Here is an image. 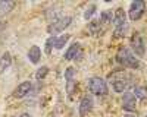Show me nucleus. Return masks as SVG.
Listing matches in <instances>:
<instances>
[{"label": "nucleus", "instance_id": "nucleus-24", "mask_svg": "<svg viewBox=\"0 0 147 117\" xmlns=\"http://www.w3.org/2000/svg\"><path fill=\"white\" fill-rule=\"evenodd\" d=\"M21 117H31V116H30V114H27V113H24V114H22Z\"/></svg>", "mask_w": 147, "mask_h": 117}, {"label": "nucleus", "instance_id": "nucleus-14", "mask_svg": "<svg viewBox=\"0 0 147 117\" xmlns=\"http://www.w3.org/2000/svg\"><path fill=\"white\" fill-rule=\"evenodd\" d=\"M131 85H132V84H131L129 80H127V79H118V80L113 82V89H115L116 92H124V91H127Z\"/></svg>", "mask_w": 147, "mask_h": 117}, {"label": "nucleus", "instance_id": "nucleus-18", "mask_svg": "<svg viewBox=\"0 0 147 117\" xmlns=\"http://www.w3.org/2000/svg\"><path fill=\"white\" fill-rule=\"evenodd\" d=\"M68 40H69V35H60L59 38H55V47L57 50H60V49H63L65 47V44L68 43Z\"/></svg>", "mask_w": 147, "mask_h": 117}, {"label": "nucleus", "instance_id": "nucleus-20", "mask_svg": "<svg viewBox=\"0 0 147 117\" xmlns=\"http://www.w3.org/2000/svg\"><path fill=\"white\" fill-rule=\"evenodd\" d=\"M49 73V67L47 66H41L38 70H37V73H35V79L37 80H41L46 78V75Z\"/></svg>", "mask_w": 147, "mask_h": 117}, {"label": "nucleus", "instance_id": "nucleus-6", "mask_svg": "<svg viewBox=\"0 0 147 117\" xmlns=\"http://www.w3.org/2000/svg\"><path fill=\"white\" fill-rule=\"evenodd\" d=\"M136 104H137V98L132 92H125L122 97V107L127 111H134L136 110Z\"/></svg>", "mask_w": 147, "mask_h": 117}, {"label": "nucleus", "instance_id": "nucleus-4", "mask_svg": "<svg viewBox=\"0 0 147 117\" xmlns=\"http://www.w3.org/2000/svg\"><path fill=\"white\" fill-rule=\"evenodd\" d=\"M146 10V3L143 0H136V2H132L131 6H129V10H128V16L131 21H137L143 16Z\"/></svg>", "mask_w": 147, "mask_h": 117}, {"label": "nucleus", "instance_id": "nucleus-16", "mask_svg": "<svg viewBox=\"0 0 147 117\" xmlns=\"http://www.w3.org/2000/svg\"><path fill=\"white\" fill-rule=\"evenodd\" d=\"M88 31L91 35H99L102 32V22L100 19H94L88 23Z\"/></svg>", "mask_w": 147, "mask_h": 117}, {"label": "nucleus", "instance_id": "nucleus-15", "mask_svg": "<svg viewBox=\"0 0 147 117\" xmlns=\"http://www.w3.org/2000/svg\"><path fill=\"white\" fill-rule=\"evenodd\" d=\"M78 53H80V44L74 43V44L69 47V49L66 50V53H65V58H66V60H74V58H77Z\"/></svg>", "mask_w": 147, "mask_h": 117}, {"label": "nucleus", "instance_id": "nucleus-19", "mask_svg": "<svg viewBox=\"0 0 147 117\" xmlns=\"http://www.w3.org/2000/svg\"><path fill=\"white\" fill-rule=\"evenodd\" d=\"M134 95H136V98L146 100L147 98V86H137L136 91H134Z\"/></svg>", "mask_w": 147, "mask_h": 117}, {"label": "nucleus", "instance_id": "nucleus-10", "mask_svg": "<svg viewBox=\"0 0 147 117\" xmlns=\"http://www.w3.org/2000/svg\"><path fill=\"white\" fill-rule=\"evenodd\" d=\"M113 23H115V27H124L127 25V13H125V10L124 9H116L115 12V15H113Z\"/></svg>", "mask_w": 147, "mask_h": 117}, {"label": "nucleus", "instance_id": "nucleus-12", "mask_svg": "<svg viewBox=\"0 0 147 117\" xmlns=\"http://www.w3.org/2000/svg\"><path fill=\"white\" fill-rule=\"evenodd\" d=\"M13 7H15L13 0H0V18L6 16L9 12H12Z\"/></svg>", "mask_w": 147, "mask_h": 117}, {"label": "nucleus", "instance_id": "nucleus-2", "mask_svg": "<svg viewBox=\"0 0 147 117\" xmlns=\"http://www.w3.org/2000/svg\"><path fill=\"white\" fill-rule=\"evenodd\" d=\"M88 89L91 94H94V95H106L107 94V84H106V80L99 78V76H94L88 80Z\"/></svg>", "mask_w": 147, "mask_h": 117}, {"label": "nucleus", "instance_id": "nucleus-9", "mask_svg": "<svg viewBox=\"0 0 147 117\" xmlns=\"http://www.w3.org/2000/svg\"><path fill=\"white\" fill-rule=\"evenodd\" d=\"M74 76H75V69H74V67H68L65 70V80H66V91L69 94V97H71V94L74 91V86H75Z\"/></svg>", "mask_w": 147, "mask_h": 117}, {"label": "nucleus", "instance_id": "nucleus-21", "mask_svg": "<svg viewBox=\"0 0 147 117\" xmlns=\"http://www.w3.org/2000/svg\"><path fill=\"white\" fill-rule=\"evenodd\" d=\"M94 10H96V6H94V5H91L90 7H87V10H85V13H84V18H85V19L91 18L93 13H94Z\"/></svg>", "mask_w": 147, "mask_h": 117}, {"label": "nucleus", "instance_id": "nucleus-5", "mask_svg": "<svg viewBox=\"0 0 147 117\" xmlns=\"http://www.w3.org/2000/svg\"><path fill=\"white\" fill-rule=\"evenodd\" d=\"M131 47H132V51L136 53L138 57H143L146 53V45L143 41V37L140 34H134L131 37Z\"/></svg>", "mask_w": 147, "mask_h": 117}, {"label": "nucleus", "instance_id": "nucleus-8", "mask_svg": "<svg viewBox=\"0 0 147 117\" xmlns=\"http://www.w3.org/2000/svg\"><path fill=\"white\" fill-rule=\"evenodd\" d=\"M31 88H32V84H31L30 80L22 82V84H19V85L15 88V91H13V97H15V98H24L25 95H28V94H30Z\"/></svg>", "mask_w": 147, "mask_h": 117}, {"label": "nucleus", "instance_id": "nucleus-26", "mask_svg": "<svg viewBox=\"0 0 147 117\" xmlns=\"http://www.w3.org/2000/svg\"><path fill=\"white\" fill-rule=\"evenodd\" d=\"M146 117H147V116H146Z\"/></svg>", "mask_w": 147, "mask_h": 117}, {"label": "nucleus", "instance_id": "nucleus-23", "mask_svg": "<svg viewBox=\"0 0 147 117\" xmlns=\"http://www.w3.org/2000/svg\"><path fill=\"white\" fill-rule=\"evenodd\" d=\"M125 29H127V25L118 27V28L115 29V37H122V35H124V32H125Z\"/></svg>", "mask_w": 147, "mask_h": 117}, {"label": "nucleus", "instance_id": "nucleus-1", "mask_svg": "<svg viewBox=\"0 0 147 117\" xmlns=\"http://www.w3.org/2000/svg\"><path fill=\"white\" fill-rule=\"evenodd\" d=\"M116 60L122 66L129 67V69H138L140 67L138 58H136V56H134L127 47H119V50L116 53Z\"/></svg>", "mask_w": 147, "mask_h": 117}, {"label": "nucleus", "instance_id": "nucleus-25", "mask_svg": "<svg viewBox=\"0 0 147 117\" xmlns=\"http://www.w3.org/2000/svg\"><path fill=\"white\" fill-rule=\"evenodd\" d=\"M124 117H136V116H134V114H125Z\"/></svg>", "mask_w": 147, "mask_h": 117}, {"label": "nucleus", "instance_id": "nucleus-11", "mask_svg": "<svg viewBox=\"0 0 147 117\" xmlns=\"http://www.w3.org/2000/svg\"><path fill=\"white\" fill-rule=\"evenodd\" d=\"M28 58H30V62L37 64L40 62V58H41V50H40V47L38 45H32L31 49L28 50Z\"/></svg>", "mask_w": 147, "mask_h": 117}, {"label": "nucleus", "instance_id": "nucleus-13", "mask_svg": "<svg viewBox=\"0 0 147 117\" xmlns=\"http://www.w3.org/2000/svg\"><path fill=\"white\" fill-rule=\"evenodd\" d=\"M10 64H12V56H10V53L6 51V53H3L2 58H0V73L6 72L10 67Z\"/></svg>", "mask_w": 147, "mask_h": 117}, {"label": "nucleus", "instance_id": "nucleus-3", "mask_svg": "<svg viewBox=\"0 0 147 117\" xmlns=\"http://www.w3.org/2000/svg\"><path fill=\"white\" fill-rule=\"evenodd\" d=\"M71 21H72L71 16H63V18H59V19L55 21V22H50V25L47 27L49 34H57V32L65 31V29L71 25Z\"/></svg>", "mask_w": 147, "mask_h": 117}, {"label": "nucleus", "instance_id": "nucleus-22", "mask_svg": "<svg viewBox=\"0 0 147 117\" xmlns=\"http://www.w3.org/2000/svg\"><path fill=\"white\" fill-rule=\"evenodd\" d=\"M52 45H55V37L49 38V40H47V43H46V53H47V54L52 51Z\"/></svg>", "mask_w": 147, "mask_h": 117}, {"label": "nucleus", "instance_id": "nucleus-7", "mask_svg": "<svg viewBox=\"0 0 147 117\" xmlns=\"http://www.w3.org/2000/svg\"><path fill=\"white\" fill-rule=\"evenodd\" d=\"M93 104H94V101H93V97L91 95H84L82 100H81V102H80V107H78L80 114L81 116H87L93 110Z\"/></svg>", "mask_w": 147, "mask_h": 117}, {"label": "nucleus", "instance_id": "nucleus-17", "mask_svg": "<svg viewBox=\"0 0 147 117\" xmlns=\"http://www.w3.org/2000/svg\"><path fill=\"white\" fill-rule=\"evenodd\" d=\"M100 22L107 25V23H112L113 22V13L112 10H103L102 15H100Z\"/></svg>", "mask_w": 147, "mask_h": 117}]
</instances>
